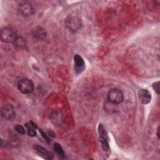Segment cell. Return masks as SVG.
I'll use <instances>...</instances> for the list:
<instances>
[{
  "label": "cell",
  "instance_id": "obj_1",
  "mask_svg": "<svg viewBox=\"0 0 160 160\" xmlns=\"http://www.w3.org/2000/svg\"><path fill=\"white\" fill-rule=\"evenodd\" d=\"M65 24L66 28L72 32H77L82 26L81 19L74 15H69L65 20Z\"/></svg>",
  "mask_w": 160,
  "mask_h": 160
},
{
  "label": "cell",
  "instance_id": "obj_2",
  "mask_svg": "<svg viewBox=\"0 0 160 160\" xmlns=\"http://www.w3.org/2000/svg\"><path fill=\"white\" fill-rule=\"evenodd\" d=\"M99 140L104 151H108L109 149V138L106 128L102 124H99L98 128Z\"/></svg>",
  "mask_w": 160,
  "mask_h": 160
},
{
  "label": "cell",
  "instance_id": "obj_3",
  "mask_svg": "<svg viewBox=\"0 0 160 160\" xmlns=\"http://www.w3.org/2000/svg\"><path fill=\"white\" fill-rule=\"evenodd\" d=\"M108 101L114 104L121 103L124 99L122 92L118 88H112L110 89L108 93Z\"/></svg>",
  "mask_w": 160,
  "mask_h": 160
},
{
  "label": "cell",
  "instance_id": "obj_4",
  "mask_svg": "<svg viewBox=\"0 0 160 160\" xmlns=\"http://www.w3.org/2000/svg\"><path fill=\"white\" fill-rule=\"evenodd\" d=\"M18 88L22 94H29L34 90V84L31 79L23 78L18 82Z\"/></svg>",
  "mask_w": 160,
  "mask_h": 160
},
{
  "label": "cell",
  "instance_id": "obj_5",
  "mask_svg": "<svg viewBox=\"0 0 160 160\" xmlns=\"http://www.w3.org/2000/svg\"><path fill=\"white\" fill-rule=\"evenodd\" d=\"M1 117L8 121L13 119L16 116V111L14 106L11 104H6L2 106L1 109Z\"/></svg>",
  "mask_w": 160,
  "mask_h": 160
},
{
  "label": "cell",
  "instance_id": "obj_6",
  "mask_svg": "<svg viewBox=\"0 0 160 160\" xmlns=\"http://www.w3.org/2000/svg\"><path fill=\"white\" fill-rule=\"evenodd\" d=\"M17 36L15 32L9 28H2L0 32L1 39L4 42L13 43Z\"/></svg>",
  "mask_w": 160,
  "mask_h": 160
},
{
  "label": "cell",
  "instance_id": "obj_7",
  "mask_svg": "<svg viewBox=\"0 0 160 160\" xmlns=\"http://www.w3.org/2000/svg\"><path fill=\"white\" fill-rule=\"evenodd\" d=\"M18 11L19 14L24 17H28L34 13L33 6L28 2H22L18 6Z\"/></svg>",
  "mask_w": 160,
  "mask_h": 160
},
{
  "label": "cell",
  "instance_id": "obj_8",
  "mask_svg": "<svg viewBox=\"0 0 160 160\" xmlns=\"http://www.w3.org/2000/svg\"><path fill=\"white\" fill-rule=\"evenodd\" d=\"M74 68L76 74H81L85 69V62L84 59L79 54H76L74 56Z\"/></svg>",
  "mask_w": 160,
  "mask_h": 160
},
{
  "label": "cell",
  "instance_id": "obj_9",
  "mask_svg": "<svg viewBox=\"0 0 160 160\" xmlns=\"http://www.w3.org/2000/svg\"><path fill=\"white\" fill-rule=\"evenodd\" d=\"M34 148L36 152L43 159H48V160H51L52 159L54 158L53 154L48 151L47 149L43 148L42 146L39 145V144H34Z\"/></svg>",
  "mask_w": 160,
  "mask_h": 160
},
{
  "label": "cell",
  "instance_id": "obj_10",
  "mask_svg": "<svg viewBox=\"0 0 160 160\" xmlns=\"http://www.w3.org/2000/svg\"><path fill=\"white\" fill-rule=\"evenodd\" d=\"M138 96L139 101L144 104H148L151 100V95L148 90L141 89L138 92Z\"/></svg>",
  "mask_w": 160,
  "mask_h": 160
},
{
  "label": "cell",
  "instance_id": "obj_11",
  "mask_svg": "<svg viewBox=\"0 0 160 160\" xmlns=\"http://www.w3.org/2000/svg\"><path fill=\"white\" fill-rule=\"evenodd\" d=\"M13 44L20 49H25L26 48V42L25 39L21 36H17L14 41L13 42Z\"/></svg>",
  "mask_w": 160,
  "mask_h": 160
},
{
  "label": "cell",
  "instance_id": "obj_12",
  "mask_svg": "<svg viewBox=\"0 0 160 160\" xmlns=\"http://www.w3.org/2000/svg\"><path fill=\"white\" fill-rule=\"evenodd\" d=\"M32 35L34 38L38 39H42L46 36V32L43 29L39 27L35 28L34 30L32 31Z\"/></svg>",
  "mask_w": 160,
  "mask_h": 160
},
{
  "label": "cell",
  "instance_id": "obj_13",
  "mask_svg": "<svg viewBox=\"0 0 160 160\" xmlns=\"http://www.w3.org/2000/svg\"><path fill=\"white\" fill-rule=\"evenodd\" d=\"M54 151L56 152V153L58 154V156L61 158H64V150L62 148V146L59 144V143H54Z\"/></svg>",
  "mask_w": 160,
  "mask_h": 160
},
{
  "label": "cell",
  "instance_id": "obj_14",
  "mask_svg": "<svg viewBox=\"0 0 160 160\" xmlns=\"http://www.w3.org/2000/svg\"><path fill=\"white\" fill-rule=\"evenodd\" d=\"M24 126L25 128L27 129V131H28V134L29 136L31 137H34L36 136V129H34L32 126L31 124H30V122H27L24 124Z\"/></svg>",
  "mask_w": 160,
  "mask_h": 160
},
{
  "label": "cell",
  "instance_id": "obj_15",
  "mask_svg": "<svg viewBox=\"0 0 160 160\" xmlns=\"http://www.w3.org/2000/svg\"><path fill=\"white\" fill-rule=\"evenodd\" d=\"M51 119L52 121L55 124H60V121L62 120V116L58 112H54L53 114H51Z\"/></svg>",
  "mask_w": 160,
  "mask_h": 160
},
{
  "label": "cell",
  "instance_id": "obj_16",
  "mask_svg": "<svg viewBox=\"0 0 160 160\" xmlns=\"http://www.w3.org/2000/svg\"><path fill=\"white\" fill-rule=\"evenodd\" d=\"M14 130L18 132L19 134H24L26 133V130L24 129V128L20 125V124H16L15 126H14Z\"/></svg>",
  "mask_w": 160,
  "mask_h": 160
},
{
  "label": "cell",
  "instance_id": "obj_17",
  "mask_svg": "<svg viewBox=\"0 0 160 160\" xmlns=\"http://www.w3.org/2000/svg\"><path fill=\"white\" fill-rule=\"evenodd\" d=\"M39 131L40 132V134L41 135V136L43 138V139H44V141L47 142V143H50L51 142V139L48 136V135L41 129H39Z\"/></svg>",
  "mask_w": 160,
  "mask_h": 160
},
{
  "label": "cell",
  "instance_id": "obj_18",
  "mask_svg": "<svg viewBox=\"0 0 160 160\" xmlns=\"http://www.w3.org/2000/svg\"><path fill=\"white\" fill-rule=\"evenodd\" d=\"M152 87L153 88V89L156 92V93L158 94H159V92H160V90H159V81H156L155 82H154L152 85Z\"/></svg>",
  "mask_w": 160,
  "mask_h": 160
},
{
  "label": "cell",
  "instance_id": "obj_19",
  "mask_svg": "<svg viewBox=\"0 0 160 160\" xmlns=\"http://www.w3.org/2000/svg\"><path fill=\"white\" fill-rule=\"evenodd\" d=\"M29 122H30V124H31V126H32L34 129H36V128H37V125H36L34 122H32V121H29Z\"/></svg>",
  "mask_w": 160,
  "mask_h": 160
},
{
  "label": "cell",
  "instance_id": "obj_20",
  "mask_svg": "<svg viewBox=\"0 0 160 160\" xmlns=\"http://www.w3.org/2000/svg\"><path fill=\"white\" fill-rule=\"evenodd\" d=\"M156 134H157V137H158V139H159V126H158V127Z\"/></svg>",
  "mask_w": 160,
  "mask_h": 160
}]
</instances>
